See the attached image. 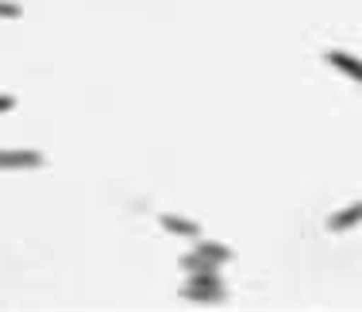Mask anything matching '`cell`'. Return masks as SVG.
<instances>
[{
	"mask_svg": "<svg viewBox=\"0 0 362 312\" xmlns=\"http://www.w3.org/2000/svg\"><path fill=\"white\" fill-rule=\"evenodd\" d=\"M181 297L193 301V305H223L228 289H223L220 270H201V274H189V285H181Z\"/></svg>",
	"mask_w": 362,
	"mask_h": 312,
	"instance_id": "6da1fadb",
	"label": "cell"
},
{
	"mask_svg": "<svg viewBox=\"0 0 362 312\" xmlns=\"http://www.w3.org/2000/svg\"><path fill=\"white\" fill-rule=\"evenodd\" d=\"M42 151H0V170H39Z\"/></svg>",
	"mask_w": 362,
	"mask_h": 312,
	"instance_id": "7a4b0ae2",
	"label": "cell"
},
{
	"mask_svg": "<svg viewBox=\"0 0 362 312\" xmlns=\"http://www.w3.org/2000/svg\"><path fill=\"white\" fill-rule=\"evenodd\" d=\"M362 224V201H355V204H347V208H339V212H332L327 216V231H351V228H358Z\"/></svg>",
	"mask_w": 362,
	"mask_h": 312,
	"instance_id": "3957f363",
	"label": "cell"
},
{
	"mask_svg": "<svg viewBox=\"0 0 362 312\" xmlns=\"http://www.w3.org/2000/svg\"><path fill=\"white\" fill-rule=\"evenodd\" d=\"M158 224L170 231V236H181V239H201V224L197 220H185V216H174V212H162Z\"/></svg>",
	"mask_w": 362,
	"mask_h": 312,
	"instance_id": "277c9868",
	"label": "cell"
},
{
	"mask_svg": "<svg viewBox=\"0 0 362 312\" xmlns=\"http://www.w3.org/2000/svg\"><path fill=\"white\" fill-rule=\"evenodd\" d=\"M324 62H327V66H335V69H339V74L355 77V81L362 85V58L347 54V50H327V54H324Z\"/></svg>",
	"mask_w": 362,
	"mask_h": 312,
	"instance_id": "5b68a950",
	"label": "cell"
},
{
	"mask_svg": "<svg viewBox=\"0 0 362 312\" xmlns=\"http://www.w3.org/2000/svg\"><path fill=\"white\" fill-rule=\"evenodd\" d=\"M197 255H204L209 262H216V266H223V262H231L235 258V250L231 247H223V243H212V239H197Z\"/></svg>",
	"mask_w": 362,
	"mask_h": 312,
	"instance_id": "8992f818",
	"label": "cell"
},
{
	"mask_svg": "<svg viewBox=\"0 0 362 312\" xmlns=\"http://www.w3.org/2000/svg\"><path fill=\"white\" fill-rule=\"evenodd\" d=\"M20 16H23L20 4H12V0H0V20H20Z\"/></svg>",
	"mask_w": 362,
	"mask_h": 312,
	"instance_id": "52a82bcc",
	"label": "cell"
},
{
	"mask_svg": "<svg viewBox=\"0 0 362 312\" xmlns=\"http://www.w3.org/2000/svg\"><path fill=\"white\" fill-rule=\"evenodd\" d=\"M16 108V97L12 93H0V112H12Z\"/></svg>",
	"mask_w": 362,
	"mask_h": 312,
	"instance_id": "ba28073f",
	"label": "cell"
}]
</instances>
